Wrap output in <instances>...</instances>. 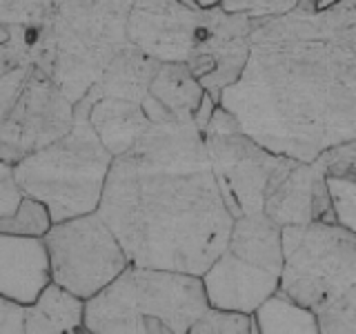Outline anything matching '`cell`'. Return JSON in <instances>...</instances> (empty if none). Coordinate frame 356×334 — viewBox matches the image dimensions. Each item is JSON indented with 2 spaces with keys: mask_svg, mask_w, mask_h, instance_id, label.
Here are the masks:
<instances>
[{
  "mask_svg": "<svg viewBox=\"0 0 356 334\" xmlns=\"http://www.w3.org/2000/svg\"><path fill=\"white\" fill-rule=\"evenodd\" d=\"M134 265L203 276L225 252L234 214L194 120H159L114 156L100 200Z\"/></svg>",
  "mask_w": 356,
  "mask_h": 334,
  "instance_id": "6da1fadb",
  "label": "cell"
},
{
  "mask_svg": "<svg viewBox=\"0 0 356 334\" xmlns=\"http://www.w3.org/2000/svg\"><path fill=\"white\" fill-rule=\"evenodd\" d=\"M218 103L263 148L312 163L356 138V38L254 42L245 72Z\"/></svg>",
  "mask_w": 356,
  "mask_h": 334,
  "instance_id": "7a4b0ae2",
  "label": "cell"
},
{
  "mask_svg": "<svg viewBox=\"0 0 356 334\" xmlns=\"http://www.w3.org/2000/svg\"><path fill=\"white\" fill-rule=\"evenodd\" d=\"M129 11L131 0H51L31 63L78 103L129 45Z\"/></svg>",
  "mask_w": 356,
  "mask_h": 334,
  "instance_id": "3957f363",
  "label": "cell"
},
{
  "mask_svg": "<svg viewBox=\"0 0 356 334\" xmlns=\"http://www.w3.org/2000/svg\"><path fill=\"white\" fill-rule=\"evenodd\" d=\"M209 308L203 278L134 265L85 303V332H189Z\"/></svg>",
  "mask_w": 356,
  "mask_h": 334,
  "instance_id": "277c9868",
  "label": "cell"
},
{
  "mask_svg": "<svg viewBox=\"0 0 356 334\" xmlns=\"http://www.w3.org/2000/svg\"><path fill=\"white\" fill-rule=\"evenodd\" d=\"M111 163L114 154L100 141L81 98L74 127L14 167L22 192L47 205L54 223H60L100 207Z\"/></svg>",
  "mask_w": 356,
  "mask_h": 334,
  "instance_id": "5b68a950",
  "label": "cell"
},
{
  "mask_svg": "<svg viewBox=\"0 0 356 334\" xmlns=\"http://www.w3.org/2000/svg\"><path fill=\"white\" fill-rule=\"evenodd\" d=\"M356 283V234L337 221L283 228L281 292L318 312Z\"/></svg>",
  "mask_w": 356,
  "mask_h": 334,
  "instance_id": "8992f818",
  "label": "cell"
},
{
  "mask_svg": "<svg viewBox=\"0 0 356 334\" xmlns=\"http://www.w3.org/2000/svg\"><path fill=\"white\" fill-rule=\"evenodd\" d=\"M42 239L49 252L51 281L85 301L105 289L131 263L98 209L54 223Z\"/></svg>",
  "mask_w": 356,
  "mask_h": 334,
  "instance_id": "52a82bcc",
  "label": "cell"
},
{
  "mask_svg": "<svg viewBox=\"0 0 356 334\" xmlns=\"http://www.w3.org/2000/svg\"><path fill=\"white\" fill-rule=\"evenodd\" d=\"M74 120V100L47 72L29 65L16 103L0 118V159L18 165L29 154L63 138Z\"/></svg>",
  "mask_w": 356,
  "mask_h": 334,
  "instance_id": "ba28073f",
  "label": "cell"
},
{
  "mask_svg": "<svg viewBox=\"0 0 356 334\" xmlns=\"http://www.w3.org/2000/svg\"><path fill=\"white\" fill-rule=\"evenodd\" d=\"M205 143L222 198L234 218L263 212L270 189L298 163L263 148L241 129L205 134Z\"/></svg>",
  "mask_w": 356,
  "mask_h": 334,
  "instance_id": "9c48e42d",
  "label": "cell"
},
{
  "mask_svg": "<svg viewBox=\"0 0 356 334\" xmlns=\"http://www.w3.org/2000/svg\"><path fill=\"white\" fill-rule=\"evenodd\" d=\"M254 18L227 14L225 9H200L194 47L187 67L218 103L222 89L241 78L252 56Z\"/></svg>",
  "mask_w": 356,
  "mask_h": 334,
  "instance_id": "30bf717a",
  "label": "cell"
},
{
  "mask_svg": "<svg viewBox=\"0 0 356 334\" xmlns=\"http://www.w3.org/2000/svg\"><path fill=\"white\" fill-rule=\"evenodd\" d=\"M200 9L181 0H131L127 40L161 63L187 61L194 47Z\"/></svg>",
  "mask_w": 356,
  "mask_h": 334,
  "instance_id": "8fae6325",
  "label": "cell"
},
{
  "mask_svg": "<svg viewBox=\"0 0 356 334\" xmlns=\"http://www.w3.org/2000/svg\"><path fill=\"white\" fill-rule=\"evenodd\" d=\"M263 212L278 225H303L312 221L334 218L327 176L312 161H298L265 198Z\"/></svg>",
  "mask_w": 356,
  "mask_h": 334,
  "instance_id": "7c38bea8",
  "label": "cell"
},
{
  "mask_svg": "<svg viewBox=\"0 0 356 334\" xmlns=\"http://www.w3.org/2000/svg\"><path fill=\"white\" fill-rule=\"evenodd\" d=\"M200 278L209 305L248 312V315H254V310L281 287L278 272L245 261L229 250L222 252Z\"/></svg>",
  "mask_w": 356,
  "mask_h": 334,
  "instance_id": "4fadbf2b",
  "label": "cell"
},
{
  "mask_svg": "<svg viewBox=\"0 0 356 334\" xmlns=\"http://www.w3.org/2000/svg\"><path fill=\"white\" fill-rule=\"evenodd\" d=\"M49 283L51 263L42 237L0 234V296L27 308Z\"/></svg>",
  "mask_w": 356,
  "mask_h": 334,
  "instance_id": "5bb4252c",
  "label": "cell"
},
{
  "mask_svg": "<svg viewBox=\"0 0 356 334\" xmlns=\"http://www.w3.org/2000/svg\"><path fill=\"white\" fill-rule=\"evenodd\" d=\"M83 98L89 105V120H92L94 129L114 156L127 152L143 136V132L152 125L143 103L114 96L96 98L89 94H85Z\"/></svg>",
  "mask_w": 356,
  "mask_h": 334,
  "instance_id": "9a60e30c",
  "label": "cell"
},
{
  "mask_svg": "<svg viewBox=\"0 0 356 334\" xmlns=\"http://www.w3.org/2000/svg\"><path fill=\"white\" fill-rule=\"evenodd\" d=\"M232 254L245 261L265 267L272 272H283V225L267 216L265 212H252L234 218L227 248Z\"/></svg>",
  "mask_w": 356,
  "mask_h": 334,
  "instance_id": "2e32d148",
  "label": "cell"
},
{
  "mask_svg": "<svg viewBox=\"0 0 356 334\" xmlns=\"http://www.w3.org/2000/svg\"><path fill=\"white\" fill-rule=\"evenodd\" d=\"M159 67V58L140 51L134 45H127L125 49L116 54V58L107 65L103 76L89 87L87 94L96 98L114 96L122 100H134V103H145Z\"/></svg>",
  "mask_w": 356,
  "mask_h": 334,
  "instance_id": "e0dca14e",
  "label": "cell"
},
{
  "mask_svg": "<svg viewBox=\"0 0 356 334\" xmlns=\"http://www.w3.org/2000/svg\"><path fill=\"white\" fill-rule=\"evenodd\" d=\"M205 94V87L183 61L161 63L149 87V96L156 103L165 107L174 118L185 122H196V114Z\"/></svg>",
  "mask_w": 356,
  "mask_h": 334,
  "instance_id": "ac0fdd59",
  "label": "cell"
},
{
  "mask_svg": "<svg viewBox=\"0 0 356 334\" xmlns=\"http://www.w3.org/2000/svg\"><path fill=\"white\" fill-rule=\"evenodd\" d=\"M85 299L51 281L25 308V332H85Z\"/></svg>",
  "mask_w": 356,
  "mask_h": 334,
  "instance_id": "d6986e66",
  "label": "cell"
},
{
  "mask_svg": "<svg viewBox=\"0 0 356 334\" xmlns=\"http://www.w3.org/2000/svg\"><path fill=\"white\" fill-rule=\"evenodd\" d=\"M256 332L272 334V332H307L316 334L318 315L314 310L300 305L298 301L287 296L281 289H276L272 296H267L263 303L254 310Z\"/></svg>",
  "mask_w": 356,
  "mask_h": 334,
  "instance_id": "ffe728a7",
  "label": "cell"
},
{
  "mask_svg": "<svg viewBox=\"0 0 356 334\" xmlns=\"http://www.w3.org/2000/svg\"><path fill=\"white\" fill-rule=\"evenodd\" d=\"M49 7L51 0H0V25H5L11 33H18L27 45L29 56L47 20Z\"/></svg>",
  "mask_w": 356,
  "mask_h": 334,
  "instance_id": "44dd1931",
  "label": "cell"
},
{
  "mask_svg": "<svg viewBox=\"0 0 356 334\" xmlns=\"http://www.w3.org/2000/svg\"><path fill=\"white\" fill-rule=\"evenodd\" d=\"M54 225V218L44 203L27 196L14 214L0 218V234H16V237H44Z\"/></svg>",
  "mask_w": 356,
  "mask_h": 334,
  "instance_id": "7402d4cb",
  "label": "cell"
},
{
  "mask_svg": "<svg viewBox=\"0 0 356 334\" xmlns=\"http://www.w3.org/2000/svg\"><path fill=\"white\" fill-rule=\"evenodd\" d=\"M321 332H356V283L318 312Z\"/></svg>",
  "mask_w": 356,
  "mask_h": 334,
  "instance_id": "603a6c76",
  "label": "cell"
},
{
  "mask_svg": "<svg viewBox=\"0 0 356 334\" xmlns=\"http://www.w3.org/2000/svg\"><path fill=\"white\" fill-rule=\"evenodd\" d=\"M189 332H229V334H245V332H256L254 317L248 312L238 310H225V308H214L209 305L200 319L192 326Z\"/></svg>",
  "mask_w": 356,
  "mask_h": 334,
  "instance_id": "cb8c5ba5",
  "label": "cell"
},
{
  "mask_svg": "<svg viewBox=\"0 0 356 334\" xmlns=\"http://www.w3.org/2000/svg\"><path fill=\"white\" fill-rule=\"evenodd\" d=\"M314 163L321 167L325 176L356 181V138L332 145V148L316 156Z\"/></svg>",
  "mask_w": 356,
  "mask_h": 334,
  "instance_id": "d4e9b609",
  "label": "cell"
},
{
  "mask_svg": "<svg viewBox=\"0 0 356 334\" xmlns=\"http://www.w3.org/2000/svg\"><path fill=\"white\" fill-rule=\"evenodd\" d=\"M327 187L332 196L334 218L356 234V181L327 176Z\"/></svg>",
  "mask_w": 356,
  "mask_h": 334,
  "instance_id": "484cf974",
  "label": "cell"
},
{
  "mask_svg": "<svg viewBox=\"0 0 356 334\" xmlns=\"http://www.w3.org/2000/svg\"><path fill=\"white\" fill-rule=\"evenodd\" d=\"M298 0H220V9L227 14H241L254 20L285 16L294 11Z\"/></svg>",
  "mask_w": 356,
  "mask_h": 334,
  "instance_id": "4316f807",
  "label": "cell"
},
{
  "mask_svg": "<svg viewBox=\"0 0 356 334\" xmlns=\"http://www.w3.org/2000/svg\"><path fill=\"white\" fill-rule=\"evenodd\" d=\"M25 198V192L16 178V167L0 159V218L14 214Z\"/></svg>",
  "mask_w": 356,
  "mask_h": 334,
  "instance_id": "83f0119b",
  "label": "cell"
},
{
  "mask_svg": "<svg viewBox=\"0 0 356 334\" xmlns=\"http://www.w3.org/2000/svg\"><path fill=\"white\" fill-rule=\"evenodd\" d=\"M25 65H33L27 45L20 40L18 33H11L7 40L0 42V78Z\"/></svg>",
  "mask_w": 356,
  "mask_h": 334,
  "instance_id": "f1b7e54d",
  "label": "cell"
},
{
  "mask_svg": "<svg viewBox=\"0 0 356 334\" xmlns=\"http://www.w3.org/2000/svg\"><path fill=\"white\" fill-rule=\"evenodd\" d=\"M0 332H25V305L0 296Z\"/></svg>",
  "mask_w": 356,
  "mask_h": 334,
  "instance_id": "f546056e",
  "label": "cell"
},
{
  "mask_svg": "<svg viewBox=\"0 0 356 334\" xmlns=\"http://www.w3.org/2000/svg\"><path fill=\"white\" fill-rule=\"evenodd\" d=\"M187 7L192 9H214V7H220V0H181Z\"/></svg>",
  "mask_w": 356,
  "mask_h": 334,
  "instance_id": "4dcf8cb0",
  "label": "cell"
},
{
  "mask_svg": "<svg viewBox=\"0 0 356 334\" xmlns=\"http://www.w3.org/2000/svg\"><path fill=\"white\" fill-rule=\"evenodd\" d=\"M11 36V33H9V29L5 27V25H0V42H3V40H7Z\"/></svg>",
  "mask_w": 356,
  "mask_h": 334,
  "instance_id": "1f68e13d",
  "label": "cell"
}]
</instances>
